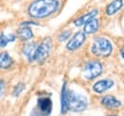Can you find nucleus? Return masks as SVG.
<instances>
[{"label": "nucleus", "mask_w": 124, "mask_h": 116, "mask_svg": "<svg viewBox=\"0 0 124 116\" xmlns=\"http://www.w3.org/2000/svg\"><path fill=\"white\" fill-rule=\"evenodd\" d=\"M53 102L49 97H43L38 98L37 105L31 110L30 116H49L52 113Z\"/></svg>", "instance_id": "nucleus-6"}, {"label": "nucleus", "mask_w": 124, "mask_h": 116, "mask_svg": "<svg viewBox=\"0 0 124 116\" xmlns=\"http://www.w3.org/2000/svg\"><path fill=\"white\" fill-rule=\"evenodd\" d=\"M121 56H122V59L124 60V46L121 48Z\"/></svg>", "instance_id": "nucleus-20"}, {"label": "nucleus", "mask_w": 124, "mask_h": 116, "mask_svg": "<svg viewBox=\"0 0 124 116\" xmlns=\"http://www.w3.org/2000/svg\"><path fill=\"white\" fill-rule=\"evenodd\" d=\"M52 39L49 37H46L41 43H40L37 48H36L35 55H33V59H32V62L36 63H44L47 58L51 54V51H52Z\"/></svg>", "instance_id": "nucleus-4"}, {"label": "nucleus", "mask_w": 124, "mask_h": 116, "mask_svg": "<svg viewBox=\"0 0 124 116\" xmlns=\"http://www.w3.org/2000/svg\"><path fill=\"white\" fill-rule=\"evenodd\" d=\"M97 15H98V9H92V10L87 12L86 14H84V15H82V16H79V17H77L76 20H74V25H75V27L84 25L85 23L89 22L90 20L94 18Z\"/></svg>", "instance_id": "nucleus-10"}, {"label": "nucleus", "mask_w": 124, "mask_h": 116, "mask_svg": "<svg viewBox=\"0 0 124 116\" xmlns=\"http://www.w3.org/2000/svg\"><path fill=\"white\" fill-rule=\"evenodd\" d=\"M89 101L85 95L77 93L72 90L67 89V83H63L61 90V113L66 114L67 112H83L87 108Z\"/></svg>", "instance_id": "nucleus-1"}, {"label": "nucleus", "mask_w": 124, "mask_h": 116, "mask_svg": "<svg viewBox=\"0 0 124 116\" xmlns=\"http://www.w3.org/2000/svg\"><path fill=\"white\" fill-rule=\"evenodd\" d=\"M103 71V66L98 60H89L84 64L83 68V76L85 79L92 80L94 78L99 77Z\"/></svg>", "instance_id": "nucleus-5"}, {"label": "nucleus", "mask_w": 124, "mask_h": 116, "mask_svg": "<svg viewBox=\"0 0 124 116\" xmlns=\"http://www.w3.org/2000/svg\"><path fill=\"white\" fill-rule=\"evenodd\" d=\"M61 6V0H33L29 7L28 14L32 20H45L56 14Z\"/></svg>", "instance_id": "nucleus-2"}, {"label": "nucleus", "mask_w": 124, "mask_h": 116, "mask_svg": "<svg viewBox=\"0 0 124 116\" xmlns=\"http://www.w3.org/2000/svg\"><path fill=\"white\" fill-rule=\"evenodd\" d=\"M84 29H83V31L85 32V35H93V33H95V32L99 30V28H100V22H99V20L97 17L92 18V20H90L89 22H86L83 25Z\"/></svg>", "instance_id": "nucleus-11"}, {"label": "nucleus", "mask_w": 124, "mask_h": 116, "mask_svg": "<svg viewBox=\"0 0 124 116\" xmlns=\"http://www.w3.org/2000/svg\"><path fill=\"white\" fill-rule=\"evenodd\" d=\"M16 36H17V38L23 40V41H28V40L32 39L35 35H33V32H32L30 27H28V25H21V27L18 28Z\"/></svg>", "instance_id": "nucleus-14"}, {"label": "nucleus", "mask_w": 124, "mask_h": 116, "mask_svg": "<svg viewBox=\"0 0 124 116\" xmlns=\"http://www.w3.org/2000/svg\"><path fill=\"white\" fill-rule=\"evenodd\" d=\"M85 40H86V35H85V32L84 31H78L69 38V40H68V43H67V45H66V47L68 51H71V52L77 51L78 48H80V47L83 46V44L85 43Z\"/></svg>", "instance_id": "nucleus-7"}, {"label": "nucleus", "mask_w": 124, "mask_h": 116, "mask_svg": "<svg viewBox=\"0 0 124 116\" xmlns=\"http://www.w3.org/2000/svg\"><path fill=\"white\" fill-rule=\"evenodd\" d=\"M16 35L14 33H0V47H6L9 43H13L16 40Z\"/></svg>", "instance_id": "nucleus-16"}, {"label": "nucleus", "mask_w": 124, "mask_h": 116, "mask_svg": "<svg viewBox=\"0 0 124 116\" xmlns=\"http://www.w3.org/2000/svg\"><path fill=\"white\" fill-rule=\"evenodd\" d=\"M122 8H123V0H113L111 2L107 5L106 14L108 16H113L117 12H120Z\"/></svg>", "instance_id": "nucleus-13"}, {"label": "nucleus", "mask_w": 124, "mask_h": 116, "mask_svg": "<svg viewBox=\"0 0 124 116\" xmlns=\"http://www.w3.org/2000/svg\"><path fill=\"white\" fill-rule=\"evenodd\" d=\"M24 90H25V85L23 84V83H18V84H16L15 86H14L13 93L12 94H13L14 97H18V95L22 93Z\"/></svg>", "instance_id": "nucleus-17"}, {"label": "nucleus", "mask_w": 124, "mask_h": 116, "mask_svg": "<svg viewBox=\"0 0 124 116\" xmlns=\"http://www.w3.org/2000/svg\"><path fill=\"white\" fill-rule=\"evenodd\" d=\"M113 86H114V80L113 79H101L98 80L97 83L93 85L92 90L95 93H103L109 89H111Z\"/></svg>", "instance_id": "nucleus-8"}, {"label": "nucleus", "mask_w": 124, "mask_h": 116, "mask_svg": "<svg viewBox=\"0 0 124 116\" xmlns=\"http://www.w3.org/2000/svg\"><path fill=\"white\" fill-rule=\"evenodd\" d=\"M70 37H71V30L67 29V30H63V31H61L59 33L58 40L59 41H66V40L68 39V38H70Z\"/></svg>", "instance_id": "nucleus-18"}, {"label": "nucleus", "mask_w": 124, "mask_h": 116, "mask_svg": "<svg viewBox=\"0 0 124 116\" xmlns=\"http://www.w3.org/2000/svg\"><path fill=\"white\" fill-rule=\"evenodd\" d=\"M108 116H118V115H108Z\"/></svg>", "instance_id": "nucleus-21"}, {"label": "nucleus", "mask_w": 124, "mask_h": 116, "mask_svg": "<svg viewBox=\"0 0 124 116\" xmlns=\"http://www.w3.org/2000/svg\"><path fill=\"white\" fill-rule=\"evenodd\" d=\"M5 91H6V82L4 79H0V99L4 95Z\"/></svg>", "instance_id": "nucleus-19"}, {"label": "nucleus", "mask_w": 124, "mask_h": 116, "mask_svg": "<svg viewBox=\"0 0 124 116\" xmlns=\"http://www.w3.org/2000/svg\"><path fill=\"white\" fill-rule=\"evenodd\" d=\"M13 59L9 55L8 52H1L0 53V68L1 69H8L13 66Z\"/></svg>", "instance_id": "nucleus-15"}, {"label": "nucleus", "mask_w": 124, "mask_h": 116, "mask_svg": "<svg viewBox=\"0 0 124 116\" xmlns=\"http://www.w3.org/2000/svg\"><path fill=\"white\" fill-rule=\"evenodd\" d=\"M90 51L97 58H107L113 53V43L106 37H95L92 40Z\"/></svg>", "instance_id": "nucleus-3"}, {"label": "nucleus", "mask_w": 124, "mask_h": 116, "mask_svg": "<svg viewBox=\"0 0 124 116\" xmlns=\"http://www.w3.org/2000/svg\"><path fill=\"white\" fill-rule=\"evenodd\" d=\"M101 105L105 106L107 109H117L122 106V103L118 99H116L114 95H106L101 99Z\"/></svg>", "instance_id": "nucleus-9"}, {"label": "nucleus", "mask_w": 124, "mask_h": 116, "mask_svg": "<svg viewBox=\"0 0 124 116\" xmlns=\"http://www.w3.org/2000/svg\"><path fill=\"white\" fill-rule=\"evenodd\" d=\"M37 46H38V45L36 44V43H27V44L23 45L22 53H23V55L27 58L28 62H32V59H33V55H35Z\"/></svg>", "instance_id": "nucleus-12"}]
</instances>
